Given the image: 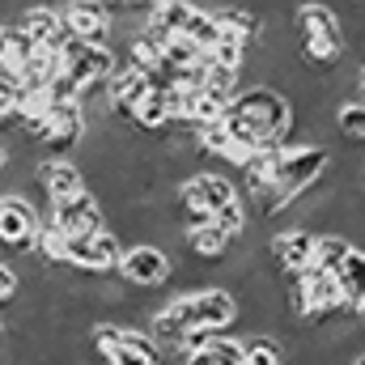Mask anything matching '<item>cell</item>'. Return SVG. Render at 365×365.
I'll list each match as a JSON object with an SVG mask.
<instances>
[{"instance_id":"d6a6232c","label":"cell","mask_w":365,"mask_h":365,"mask_svg":"<svg viewBox=\"0 0 365 365\" xmlns=\"http://www.w3.org/2000/svg\"><path fill=\"white\" fill-rule=\"evenodd\" d=\"M102 365H110V361H102Z\"/></svg>"},{"instance_id":"484cf974","label":"cell","mask_w":365,"mask_h":365,"mask_svg":"<svg viewBox=\"0 0 365 365\" xmlns=\"http://www.w3.org/2000/svg\"><path fill=\"white\" fill-rule=\"evenodd\" d=\"M4 170H9V145L0 140V175H4Z\"/></svg>"},{"instance_id":"7402d4cb","label":"cell","mask_w":365,"mask_h":365,"mask_svg":"<svg viewBox=\"0 0 365 365\" xmlns=\"http://www.w3.org/2000/svg\"><path fill=\"white\" fill-rule=\"evenodd\" d=\"M182 34H187V38H191L195 47H204V51H208V47H212V43L221 38V26H217V17H212V13H204V9H195Z\"/></svg>"},{"instance_id":"5bb4252c","label":"cell","mask_w":365,"mask_h":365,"mask_svg":"<svg viewBox=\"0 0 365 365\" xmlns=\"http://www.w3.org/2000/svg\"><path fill=\"white\" fill-rule=\"evenodd\" d=\"M182 247H187V255H195V259H204V264H221V259L234 251V234L221 230L217 221H208V225H200V230H187V234H182Z\"/></svg>"},{"instance_id":"ac0fdd59","label":"cell","mask_w":365,"mask_h":365,"mask_svg":"<svg viewBox=\"0 0 365 365\" xmlns=\"http://www.w3.org/2000/svg\"><path fill=\"white\" fill-rule=\"evenodd\" d=\"M353 251H357V247H353V238H344V234H319L314 268H323V272H340V268H344V259H349Z\"/></svg>"},{"instance_id":"83f0119b","label":"cell","mask_w":365,"mask_h":365,"mask_svg":"<svg viewBox=\"0 0 365 365\" xmlns=\"http://www.w3.org/2000/svg\"><path fill=\"white\" fill-rule=\"evenodd\" d=\"M353 365H365V353H357V357H353Z\"/></svg>"},{"instance_id":"7a4b0ae2","label":"cell","mask_w":365,"mask_h":365,"mask_svg":"<svg viewBox=\"0 0 365 365\" xmlns=\"http://www.w3.org/2000/svg\"><path fill=\"white\" fill-rule=\"evenodd\" d=\"M289 306H293V314H297L306 327H319V323H327L331 314L349 310L336 272H323V268H310V272H302V276H289Z\"/></svg>"},{"instance_id":"2e32d148","label":"cell","mask_w":365,"mask_h":365,"mask_svg":"<svg viewBox=\"0 0 365 365\" xmlns=\"http://www.w3.org/2000/svg\"><path fill=\"white\" fill-rule=\"evenodd\" d=\"M331 119L344 140H365V98H340L331 106Z\"/></svg>"},{"instance_id":"30bf717a","label":"cell","mask_w":365,"mask_h":365,"mask_svg":"<svg viewBox=\"0 0 365 365\" xmlns=\"http://www.w3.org/2000/svg\"><path fill=\"white\" fill-rule=\"evenodd\" d=\"M64 21H68V34L90 43V47H110V13L102 0H64Z\"/></svg>"},{"instance_id":"1f68e13d","label":"cell","mask_w":365,"mask_h":365,"mask_svg":"<svg viewBox=\"0 0 365 365\" xmlns=\"http://www.w3.org/2000/svg\"><path fill=\"white\" fill-rule=\"evenodd\" d=\"M0 34H4V26H0Z\"/></svg>"},{"instance_id":"ffe728a7","label":"cell","mask_w":365,"mask_h":365,"mask_svg":"<svg viewBox=\"0 0 365 365\" xmlns=\"http://www.w3.org/2000/svg\"><path fill=\"white\" fill-rule=\"evenodd\" d=\"M191 13H195V4H191V0H166V4L158 9V21H153V30H158L162 38L182 34V30H187V21H191Z\"/></svg>"},{"instance_id":"8992f818","label":"cell","mask_w":365,"mask_h":365,"mask_svg":"<svg viewBox=\"0 0 365 365\" xmlns=\"http://www.w3.org/2000/svg\"><path fill=\"white\" fill-rule=\"evenodd\" d=\"M238 200V187L225 170H195L191 179H182L179 187V208L182 212H208L217 217L225 204Z\"/></svg>"},{"instance_id":"8fae6325","label":"cell","mask_w":365,"mask_h":365,"mask_svg":"<svg viewBox=\"0 0 365 365\" xmlns=\"http://www.w3.org/2000/svg\"><path fill=\"white\" fill-rule=\"evenodd\" d=\"M68 238H86L93 230H102V200L93 195V191H81V195H68V200H56L51 204V212H47Z\"/></svg>"},{"instance_id":"f546056e","label":"cell","mask_w":365,"mask_h":365,"mask_svg":"<svg viewBox=\"0 0 365 365\" xmlns=\"http://www.w3.org/2000/svg\"><path fill=\"white\" fill-rule=\"evenodd\" d=\"M0 336H4V319H0Z\"/></svg>"},{"instance_id":"4316f807","label":"cell","mask_w":365,"mask_h":365,"mask_svg":"<svg viewBox=\"0 0 365 365\" xmlns=\"http://www.w3.org/2000/svg\"><path fill=\"white\" fill-rule=\"evenodd\" d=\"M353 310H357V319H361V327H365V302L361 306H353Z\"/></svg>"},{"instance_id":"3957f363","label":"cell","mask_w":365,"mask_h":365,"mask_svg":"<svg viewBox=\"0 0 365 365\" xmlns=\"http://www.w3.org/2000/svg\"><path fill=\"white\" fill-rule=\"evenodd\" d=\"M336 166V158H331V145H280V166H276V191H284V195H302V191H310V187H319V182L327 179V170Z\"/></svg>"},{"instance_id":"5b68a950","label":"cell","mask_w":365,"mask_h":365,"mask_svg":"<svg viewBox=\"0 0 365 365\" xmlns=\"http://www.w3.org/2000/svg\"><path fill=\"white\" fill-rule=\"evenodd\" d=\"M314 251H319V230L306 225H284L268 234V259L280 276H302L314 268Z\"/></svg>"},{"instance_id":"4dcf8cb0","label":"cell","mask_w":365,"mask_h":365,"mask_svg":"<svg viewBox=\"0 0 365 365\" xmlns=\"http://www.w3.org/2000/svg\"><path fill=\"white\" fill-rule=\"evenodd\" d=\"M102 4H110V0H102Z\"/></svg>"},{"instance_id":"44dd1931","label":"cell","mask_w":365,"mask_h":365,"mask_svg":"<svg viewBox=\"0 0 365 365\" xmlns=\"http://www.w3.org/2000/svg\"><path fill=\"white\" fill-rule=\"evenodd\" d=\"M195 145H200V153L204 158H221L234 140H230V132H225V119H212V123H200L195 128Z\"/></svg>"},{"instance_id":"f1b7e54d","label":"cell","mask_w":365,"mask_h":365,"mask_svg":"<svg viewBox=\"0 0 365 365\" xmlns=\"http://www.w3.org/2000/svg\"><path fill=\"white\" fill-rule=\"evenodd\" d=\"M123 4H140V0H123Z\"/></svg>"},{"instance_id":"6da1fadb","label":"cell","mask_w":365,"mask_h":365,"mask_svg":"<svg viewBox=\"0 0 365 365\" xmlns=\"http://www.w3.org/2000/svg\"><path fill=\"white\" fill-rule=\"evenodd\" d=\"M293 34H297V56H302L306 68H331L349 56L344 21L327 0L293 4Z\"/></svg>"},{"instance_id":"d6986e66","label":"cell","mask_w":365,"mask_h":365,"mask_svg":"<svg viewBox=\"0 0 365 365\" xmlns=\"http://www.w3.org/2000/svg\"><path fill=\"white\" fill-rule=\"evenodd\" d=\"M336 280H340V289H344L349 310H353V306H361V302H365V251H361V247L344 259V268L336 272Z\"/></svg>"},{"instance_id":"e0dca14e","label":"cell","mask_w":365,"mask_h":365,"mask_svg":"<svg viewBox=\"0 0 365 365\" xmlns=\"http://www.w3.org/2000/svg\"><path fill=\"white\" fill-rule=\"evenodd\" d=\"M247 349V365H289V353H284V340L280 336H268V331H255L242 340Z\"/></svg>"},{"instance_id":"9a60e30c","label":"cell","mask_w":365,"mask_h":365,"mask_svg":"<svg viewBox=\"0 0 365 365\" xmlns=\"http://www.w3.org/2000/svg\"><path fill=\"white\" fill-rule=\"evenodd\" d=\"M34 43H30V34L21 30V26H4V34H0V77H21L26 73V64L34 60Z\"/></svg>"},{"instance_id":"d4e9b609","label":"cell","mask_w":365,"mask_h":365,"mask_svg":"<svg viewBox=\"0 0 365 365\" xmlns=\"http://www.w3.org/2000/svg\"><path fill=\"white\" fill-rule=\"evenodd\" d=\"M21 293V276L13 264H0V302H13Z\"/></svg>"},{"instance_id":"7c38bea8","label":"cell","mask_w":365,"mask_h":365,"mask_svg":"<svg viewBox=\"0 0 365 365\" xmlns=\"http://www.w3.org/2000/svg\"><path fill=\"white\" fill-rule=\"evenodd\" d=\"M34 179H38V187H43L47 204H56V200H68V195H81V191H90V179H86V170H81L73 158H43V162L34 166Z\"/></svg>"},{"instance_id":"cb8c5ba5","label":"cell","mask_w":365,"mask_h":365,"mask_svg":"<svg viewBox=\"0 0 365 365\" xmlns=\"http://www.w3.org/2000/svg\"><path fill=\"white\" fill-rule=\"evenodd\" d=\"M21 98H26V90H21L13 77H0V123H17Z\"/></svg>"},{"instance_id":"277c9868","label":"cell","mask_w":365,"mask_h":365,"mask_svg":"<svg viewBox=\"0 0 365 365\" xmlns=\"http://www.w3.org/2000/svg\"><path fill=\"white\" fill-rule=\"evenodd\" d=\"M115 272L123 276L132 289H166V280L175 276V259L158 242H128Z\"/></svg>"},{"instance_id":"9c48e42d","label":"cell","mask_w":365,"mask_h":365,"mask_svg":"<svg viewBox=\"0 0 365 365\" xmlns=\"http://www.w3.org/2000/svg\"><path fill=\"white\" fill-rule=\"evenodd\" d=\"M38 212L30 200L21 195H0V247L13 251H34V234H38Z\"/></svg>"},{"instance_id":"52a82bcc","label":"cell","mask_w":365,"mask_h":365,"mask_svg":"<svg viewBox=\"0 0 365 365\" xmlns=\"http://www.w3.org/2000/svg\"><path fill=\"white\" fill-rule=\"evenodd\" d=\"M123 238L115 230H93L86 238H68V268H81V272H115L119 268V255H123Z\"/></svg>"},{"instance_id":"ba28073f","label":"cell","mask_w":365,"mask_h":365,"mask_svg":"<svg viewBox=\"0 0 365 365\" xmlns=\"http://www.w3.org/2000/svg\"><path fill=\"white\" fill-rule=\"evenodd\" d=\"M106 93H110V106H115V119L119 123H132L136 119V110H140V102L153 93V77L145 73V68H136V64H119L115 68V77L106 81Z\"/></svg>"},{"instance_id":"603a6c76","label":"cell","mask_w":365,"mask_h":365,"mask_svg":"<svg viewBox=\"0 0 365 365\" xmlns=\"http://www.w3.org/2000/svg\"><path fill=\"white\" fill-rule=\"evenodd\" d=\"M208 361L212 365H247V349H242V340H234V331H230V336H217V340L208 344Z\"/></svg>"},{"instance_id":"4fadbf2b","label":"cell","mask_w":365,"mask_h":365,"mask_svg":"<svg viewBox=\"0 0 365 365\" xmlns=\"http://www.w3.org/2000/svg\"><path fill=\"white\" fill-rule=\"evenodd\" d=\"M17 26L30 34L34 47H56L60 51V43L68 38V21H64L60 4H30V9L17 13Z\"/></svg>"}]
</instances>
